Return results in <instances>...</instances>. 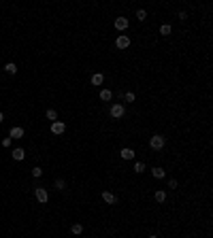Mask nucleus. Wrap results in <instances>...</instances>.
I'll list each match as a JSON object with an SVG mask.
<instances>
[{
	"instance_id": "obj_24",
	"label": "nucleus",
	"mask_w": 213,
	"mask_h": 238,
	"mask_svg": "<svg viewBox=\"0 0 213 238\" xmlns=\"http://www.w3.org/2000/svg\"><path fill=\"white\" fill-rule=\"evenodd\" d=\"M2 147H11V138H9V136H7V138L2 140Z\"/></svg>"
},
{
	"instance_id": "obj_18",
	"label": "nucleus",
	"mask_w": 213,
	"mask_h": 238,
	"mask_svg": "<svg viewBox=\"0 0 213 238\" xmlns=\"http://www.w3.org/2000/svg\"><path fill=\"white\" fill-rule=\"evenodd\" d=\"M81 232H83L81 223H75V226H72V234H81Z\"/></svg>"
},
{
	"instance_id": "obj_17",
	"label": "nucleus",
	"mask_w": 213,
	"mask_h": 238,
	"mask_svg": "<svg viewBox=\"0 0 213 238\" xmlns=\"http://www.w3.org/2000/svg\"><path fill=\"white\" fill-rule=\"evenodd\" d=\"M56 117H58V113H56L53 108H49V111H47V119H51V121H56Z\"/></svg>"
},
{
	"instance_id": "obj_5",
	"label": "nucleus",
	"mask_w": 213,
	"mask_h": 238,
	"mask_svg": "<svg viewBox=\"0 0 213 238\" xmlns=\"http://www.w3.org/2000/svg\"><path fill=\"white\" fill-rule=\"evenodd\" d=\"M115 28L117 30H126L128 28V19L126 17H115Z\"/></svg>"
},
{
	"instance_id": "obj_3",
	"label": "nucleus",
	"mask_w": 213,
	"mask_h": 238,
	"mask_svg": "<svg viewBox=\"0 0 213 238\" xmlns=\"http://www.w3.org/2000/svg\"><path fill=\"white\" fill-rule=\"evenodd\" d=\"M121 115H124V107H121V104H113V107H111V117H121Z\"/></svg>"
},
{
	"instance_id": "obj_12",
	"label": "nucleus",
	"mask_w": 213,
	"mask_h": 238,
	"mask_svg": "<svg viewBox=\"0 0 213 238\" xmlns=\"http://www.w3.org/2000/svg\"><path fill=\"white\" fill-rule=\"evenodd\" d=\"M4 70L9 72V74H15V72H17V66H15V64H13V62H9V64H7V66H4Z\"/></svg>"
},
{
	"instance_id": "obj_22",
	"label": "nucleus",
	"mask_w": 213,
	"mask_h": 238,
	"mask_svg": "<svg viewBox=\"0 0 213 238\" xmlns=\"http://www.w3.org/2000/svg\"><path fill=\"white\" fill-rule=\"evenodd\" d=\"M56 187H58V189H64L66 185H64V181H62V178H58V181H56Z\"/></svg>"
},
{
	"instance_id": "obj_15",
	"label": "nucleus",
	"mask_w": 213,
	"mask_h": 238,
	"mask_svg": "<svg viewBox=\"0 0 213 238\" xmlns=\"http://www.w3.org/2000/svg\"><path fill=\"white\" fill-rule=\"evenodd\" d=\"M156 200H158V202H164L166 200V191H156Z\"/></svg>"
},
{
	"instance_id": "obj_20",
	"label": "nucleus",
	"mask_w": 213,
	"mask_h": 238,
	"mask_svg": "<svg viewBox=\"0 0 213 238\" xmlns=\"http://www.w3.org/2000/svg\"><path fill=\"white\" fill-rule=\"evenodd\" d=\"M143 170H145V164H141V162L134 164V172H143Z\"/></svg>"
},
{
	"instance_id": "obj_8",
	"label": "nucleus",
	"mask_w": 213,
	"mask_h": 238,
	"mask_svg": "<svg viewBox=\"0 0 213 238\" xmlns=\"http://www.w3.org/2000/svg\"><path fill=\"white\" fill-rule=\"evenodd\" d=\"M24 157H26V151H24V149H13V159L22 162Z\"/></svg>"
},
{
	"instance_id": "obj_7",
	"label": "nucleus",
	"mask_w": 213,
	"mask_h": 238,
	"mask_svg": "<svg viewBox=\"0 0 213 238\" xmlns=\"http://www.w3.org/2000/svg\"><path fill=\"white\" fill-rule=\"evenodd\" d=\"M9 134H11L13 138H22V136H24V128L15 126V128H11V132H9Z\"/></svg>"
},
{
	"instance_id": "obj_10",
	"label": "nucleus",
	"mask_w": 213,
	"mask_h": 238,
	"mask_svg": "<svg viewBox=\"0 0 213 238\" xmlns=\"http://www.w3.org/2000/svg\"><path fill=\"white\" fill-rule=\"evenodd\" d=\"M121 157H124V159H132V157H134V151L126 147V149H121Z\"/></svg>"
},
{
	"instance_id": "obj_6",
	"label": "nucleus",
	"mask_w": 213,
	"mask_h": 238,
	"mask_svg": "<svg viewBox=\"0 0 213 238\" xmlns=\"http://www.w3.org/2000/svg\"><path fill=\"white\" fill-rule=\"evenodd\" d=\"M64 128H66V126H64L62 121H53V126H51V132H53V134H64Z\"/></svg>"
},
{
	"instance_id": "obj_14",
	"label": "nucleus",
	"mask_w": 213,
	"mask_h": 238,
	"mask_svg": "<svg viewBox=\"0 0 213 238\" xmlns=\"http://www.w3.org/2000/svg\"><path fill=\"white\" fill-rule=\"evenodd\" d=\"M100 100H111V92H109V89H102V92H100Z\"/></svg>"
},
{
	"instance_id": "obj_19",
	"label": "nucleus",
	"mask_w": 213,
	"mask_h": 238,
	"mask_svg": "<svg viewBox=\"0 0 213 238\" xmlns=\"http://www.w3.org/2000/svg\"><path fill=\"white\" fill-rule=\"evenodd\" d=\"M136 19H141V21H143V19H147V11H143V9H141V11H136Z\"/></svg>"
},
{
	"instance_id": "obj_16",
	"label": "nucleus",
	"mask_w": 213,
	"mask_h": 238,
	"mask_svg": "<svg viewBox=\"0 0 213 238\" xmlns=\"http://www.w3.org/2000/svg\"><path fill=\"white\" fill-rule=\"evenodd\" d=\"M160 34H171V26H168V24H164V26H160Z\"/></svg>"
},
{
	"instance_id": "obj_23",
	"label": "nucleus",
	"mask_w": 213,
	"mask_h": 238,
	"mask_svg": "<svg viewBox=\"0 0 213 238\" xmlns=\"http://www.w3.org/2000/svg\"><path fill=\"white\" fill-rule=\"evenodd\" d=\"M126 100H128V102H134V94L128 92V94H126Z\"/></svg>"
},
{
	"instance_id": "obj_11",
	"label": "nucleus",
	"mask_w": 213,
	"mask_h": 238,
	"mask_svg": "<svg viewBox=\"0 0 213 238\" xmlns=\"http://www.w3.org/2000/svg\"><path fill=\"white\" fill-rule=\"evenodd\" d=\"M102 81H105V77H102L100 72H96L94 77H92V85H100V83H102Z\"/></svg>"
},
{
	"instance_id": "obj_25",
	"label": "nucleus",
	"mask_w": 213,
	"mask_h": 238,
	"mask_svg": "<svg viewBox=\"0 0 213 238\" xmlns=\"http://www.w3.org/2000/svg\"><path fill=\"white\" fill-rule=\"evenodd\" d=\"M2 121H4V115H2V113H0V123H2Z\"/></svg>"
},
{
	"instance_id": "obj_2",
	"label": "nucleus",
	"mask_w": 213,
	"mask_h": 238,
	"mask_svg": "<svg viewBox=\"0 0 213 238\" xmlns=\"http://www.w3.org/2000/svg\"><path fill=\"white\" fill-rule=\"evenodd\" d=\"M34 196H36V200H38L41 204H47V200H49V193H47V189L38 187V189L34 191Z\"/></svg>"
},
{
	"instance_id": "obj_4",
	"label": "nucleus",
	"mask_w": 213,
	"mask_h": 238,
	"mask_svg": "<svg viewBox=\"0 0 213 238\" xmlns=\"http://www.w3.org/2000/svg\"><path fill=\"white\" fill-rule=\"evenodd\" d=\"M115 45H117L119 49H126L128 45H130V38H128V36H117V40H115Z\"/></svg>"
},
{
	"instance_id": "obj_1",
	"label": "nucleus",
	"mask_w": 213,
	"mask_h": 238,
	"mask_svg": "<svg viewBox=\"0 0 213 238\" xmlns=\"http://www.w3.org/2000/svg\"><path fill=\"white\" fill-rule=\"evenodd\" d=\"M149 145H151V149H162V147H164V136H160V134L151 136Z\"/></svg>"
},
{
	"instance_id": "obj_26",
	"label": "nucleus",
	"mask_w": 213,
	"mask_h": 238,
	"mask_svg": "<svg viewBox=\"0 0 213 238\" xmlns=\"http://www.w3.org/2000/svg\"><path fill=\"white\" fill-rule=\"evenodd\" d=\"M149 238H156V236H149Z\"/></svg>"
},
{
	"instance_id": "obj_9",
	"label": "nucleus",
	"mask_w": 213,
	"mask_h": 238,
	"mask_svg": "<svg viewBox=\"0 0 213 238\" xmlns=\"http://www.w3.org/2000/svg\"><path fill=\"white\" fill-rule=\"evenodd\" d=\"M102 200H105L106 204H115V196H113L111 191H105V193H102Z\"/></svg>"
},
{
	"instance_id": "obj_13",
	"label": "nucleus",
	"mask_w": 213,
	"mask_h": 238,
	"mask_svg": "<svg viewBox=\"0 0 213 238\" xmlns=\"http://www.w3.org/2000/svg\"><path fill=\"white\" fill-rule=\"evenodd\" d=\"M151 174H154L156 178H164V170H162V168H154V170H151Z\"/></svg>"
},
{
	"instance_id": "obj_21",
	"label": "nucleus",
	"mask_w": 213,
	"mask_h": 238,
	"mask_svg": "<svg viewBox=\"0 0 213 238\" xmlns=\"http://www.w3.org/2000/svg\"><path fill=\"white\" fill-rule=\"evenodd\" d=\"M41 174H43V168H34V170H32V177H41Z\"/></svg>"
}]
</instances>
